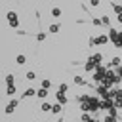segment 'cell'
<instances>
[{"label": "cell", "mask_w": 122, "mask_h": 122, "mask_svg": "<svg viewBox=\"0 0 122 122\" xmlns=\"http://www.w3.org/2000/svg\"><path fill=\"white\" fill-rule=\"evenodd\" d=\"M8 21H10V25L15 27V29L19 27V19H17V13H15V11H10V13H8Z\"/></svg>", "instance_id": "1"}, {"label": "cell", "mask_w": 122, "mask_h": 122, "mask_svg": "<svg viewBox=\"0 0 122 122\" xmlns=\"http://www.w3.org/2000/svg\"><path fill=\"white\" fill-rule=\"evenodd\" d=\"M36 95H38L40 99H46V97H48V92H46L44 88H40V90H36Z\"/></svg>", "instance_id": "2"}, {"label": "cell", "mask_w": 122, "mask_h": 122, "mask_svg": "<svg viewBox=\"0 0 122 122\" xmlns=\"http://www.w3.org/2000/svg\"><path fill=\"white\" fill-rule=\"evenodd\" d=\"M57 101H59L61 105H65V103H67V97H65V93H61V92H57Z\"/></svg>", "instance_id": "3"}, {"label": "cell", "mask_w": 122, "mask_h": 122, "mask_svg": "<svg viewBox=\"0 0 122 122\" xmlns=\"http://www.w3.org/2000/svg\"><path fill=\"white\" fill-rule=\"evenodd\" d=\"M51 111L57 114V112H61V103H55V105H51Z\"/></svg>", "instance_id": "4"}, {"label": "cell", "mask_w": 122, "mask_h": 122, "mask_svg": "<svg viewBox=\"0 0 122 122\" xmlns=\"http://www.w3.org/2000/svg\"><path fill=\"white\" fill-rule=\"evenodd\" d=\"M51 15H53V17H61V10H59V8H53V10H51Z\"/></svg>", "instance_id": "5"}, {"label": "cell", "mask_w": 122, "mask_h": 122, "mask_svg": "<svg viewBox=\"0 0 122 122\" xmlns=\"http://www.w3.org/2000/svg\"><path fill=\"white\" fill-rule=\"evenodd\" d=\"M13 80H15V78H13V74H8V76H6V82H8V86H13Z\"/></svg>", "instance_id": "6"}, {"label": "cell", "mask_w": 122, "mask_h": 122, "mask_svg": "<svg viewBox=\"0 0 122 122\" xmlns=\"http://www.w3.org/2000/svg\"><path fill=\"white\" fill-rule=\"evenodd\" d=\"M50 86H51V82H50L48 78H44V80H42V88H44V90H48Z\"/></svg>", "instance_id": "7"}, {"label": "cell", "mask_w": 122, "mask_h": 122, "mask_svg": "<svg viewBox=\"0 0 122 122\" xmlns=\"http://www.w3.org/2000/svg\"><path fill=\"white\" fill-rule=\"evenodd\" d=\"M29 95H30V97H32V95H36V90H32V88H29V90L25 92V97H29Z\"/></svg>", "instance_id": "8"}, {"label": "cell", "mask_w": 122, "mask_h": 122, "mask_svg": "<svg viewBox=\"0 0 122 122\" xmlns=\"http://www.w3.org/2000/svg\"><path fill=\"white\" fill-rule=\"evenodd\" d=\"M50 32H59V25H50Z\"/></svg>", "instance_id": "9"}, {"label": "cell", "mask_w": 122, "mask_h": 122, "mask_svg": "<svg viewBox=\"0 0 122 122\" xmlns=\"http://www.w3.org/2000/svg\"><path fill=\"white\" fill-rule=\"evenodd\" d=\"M36 40H38V42L46 40V32H38V34H36Z\"/></svg>", "instance_id": "10"}, {"label": "cell", "mask_w": 122, "mask_h": 122, "mask_svg": "<svg viewBox=\"0 0 122 122\" xmlns=\"http://www.w3.org/2000/svg\"><path fill=\"white\" fill-rule=\"evenodd\" d=\"M107 42V36H99V38H95V44H105Z\"/></svg>", "instance_id": "11"}, {"label": "cell", "mask_w": 122, "mask_h": 122, "mask_svg": "<svg viewBox=\"0 0 122 122\" xmlns=\"http://www.w3.org/2000/svg\"><path fill=\"white\" fill-rule=\"evenodd\" d=\"M15 61H17V65H23L27 59H25V55H17V59H15Z\"/></svg>", "instance_id": "12"}, {"label": "cell", "mask_w": 122, "mask_h": 122, "mask_svg": "<svg viewBox=\"0 0 122 122\" xmlns=\"http://www.w3.org/2000/svg\"><path fill=\"white\" fill-rule=\"evenodd\" d=\"M25 78H27V80H30V82H32V80H34V72H32V71H29V72H27V74H25Z\"/></svg>", "instance_id": "13"}, {"label": "cell", "mask_w": 122, "mask_h": 122, "mask_svg": "<svg viewBox=\"0 0 122 122\" xmlns=\"http://www.w3.org/2000/svg\"><path fill=\"white\" fill-rule=\"evenodd\" d=\"M40 109L46 112V111H51V105H50V103H42V107H40Z\"/></svg>", "instance_id": "14"}, {"label": "cell", "mask_w": 122, "mask_h": 122, "mask_svg": "<svg viewBox=\"0 0 122 122\" xmlns=\"http://www.w3.org/2000/svg\"><path fill=\"white\" fill-rule=\"evenodd\" d=\"M101 59H103V55H101V53H95V55H93V59H92V61H93V63H95V61H101Z\"/></svg>", "instance_id": "15"}, {"label": "cell", "mask_w": 122, "mask_h": 122, "mask_svg": "<svg viewBox=\"0 0 122 122\" xmlns=\"http://www.w3.org/2000/svg\"><path fill=\"white\" fill-rule=\"evenodd\" d=\"M15 93V86H8V95H13Z\"/></svg>", "instance_id": "16"}, {"label": "cell", "mask_w": 122, "mask_h": 122, "mask_svg": "<svg viewBox=\"0 0 122 122\" xmlns=\"http://www.w3.org/2000/svg\"><path fill=\"white\" fill-rule=\"evenodd\" d=\"M92 69H93V61L90 59V63H86V71H92Z\"/></svg>", "instance_id": "17"}, {"label": "cell", "mask_w": 122, "mask_h": 122, "mask_svg": "<svg viewBox=\"0 0 122 122\" xmlns=\"http://www.w3.org/2000/svg\"><path fill=\"white\" fill-rule=\"evenodd\" d=\"M74 82H76V84H84V78H82V76H74Z\"/></svg>", "instance_id": "18"}, {"label": "cell", "mask_w": 122, "mask_h": 122, "mask_svg": "<svg viewBox=\"0 0 122 122\" xmlns=\"http://www.w3.org/2000/svg\"><path fill=\"white\" fill-rule=\"evenodd\" d=\"M67 88H69L67 84H61V86H59V92H61V93H65V92H67Z\"/></svg>", "instance_id": "19"}, {"label": "cell", "mask_w": 122, "mask_h": 122, "mask_svg": "<svg viewBox=\"0 0 122 122\" xmlns=\"http://www.w3.org/2000/svg\"><path fill=\"white\" fill-rule=\"evenodd\" d=\"M13 109H15L13 105H8V107H6V112H8V114H11V112H13Z\"/></svg>", "instance_id": "20"}, {"label": "cell", "mask_w": 122, "mask_h": 122, "mask_svg": "<svg viewBox=\"0 0 122 122\" xmlns=\"http://www.w3.org/2000/svg\"><path fill=\"white\" fill-rule=\"evenodd\" d=\"M120 63H122L120 57H114V59H112V65H120Z\"/></svg>", "instance_id": "21"}, {"label": "cell", "mask_w": 122, "mask_h": 122, "mask_svg": "<svg viewBox=\"0 0 122 122\" xmlns=\"http://www.w3.org/2000/svg\"><path fill=\"white\" fill-rule=\"evenodd\" d=\"M101 23H105V25H109V17H107V15H103V17H101Z\"/></svg>", "instance_id": "22"}, {"label": "cell", "mask_w": 122, "mask_h": 122, "mask_svg": "<svg viewBox=\"0 0 122 122\" xmlns=\"http://www.w3.org/2000/svg\"><path fill=\"white\" fill-rule=\"evenodd\" d=\"M114 11L116 13H122V6H114Z\"/></svg>", "instance_id": "23"}, {"label": "cell", "mask_w": 122, "mask_h": 122, "mask_svg": "<svg viewBox=\"0 0 122 122\" xmlns=\"http://www.w3.org/2000/svg\"><path fill=\"white\" fill-rule=\"evenodd\" d=\"M101 107H103V109H109V107H111V103H107V101H103V103H101Z\"/></svg>", "instance_id": "24"}, {"label": "cell", "mask_w": 122, "mask_h": 122, "mask_svg": "<svg viewBox=\"0 0 122 122\" xmlns=\"http://www.w3.org/2000/svg\"><path fill=\"white\" fill-rule=\"evenodd\" d=\"M105 122H114V118H112V116H107V118H105Z\"/></svg>", "instance_id": "25"}]
</instances>
